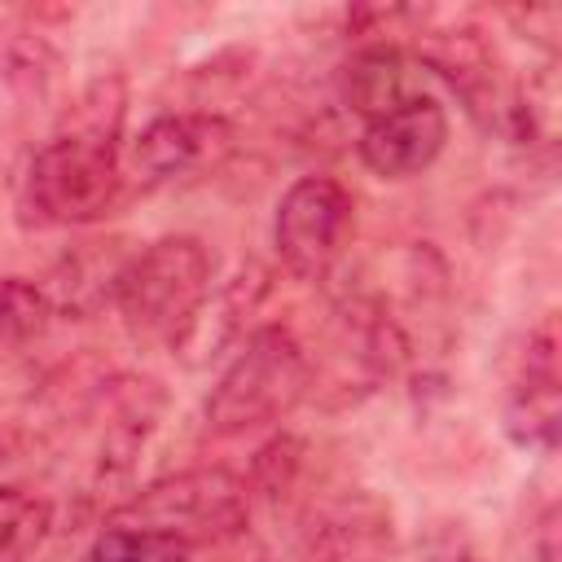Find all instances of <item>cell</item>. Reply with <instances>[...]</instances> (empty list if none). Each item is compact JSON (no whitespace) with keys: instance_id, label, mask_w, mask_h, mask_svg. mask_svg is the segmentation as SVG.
<instances>
[{"instance_id":"3","label":"cell","mask_w":562,"mask_h":562,"mask_svg":"<svg viewBox=\"0 0 562 562\" xmlns=\"http://www.w3.org/2000/svg\"><path fill=\"white\" fill-rule=\"evenodd\" d=\"M312 391V360L285 325H259L246 334L228 369L206 395L211 435H246L255 426L281 422Z\"/></svg>"},{"instance_id":"10","label":"cell","mask_w":562,"mask_h":562,"mask_svg":"<svg viewBox=\"0 0 562 562\" xmlns=\"http://www.w3.org/2000/svg\"><path fill=\"white\" fill-rule=\"evenodd\" d=\"M338 88H342L347 110H356L364 123H369V119H382V114H391V110H400V105L413 101V97H422V88L413 83L408 57H404L395 44L356 48V53L342 61Z\"/></svg>"},{"instance_id":"7","label":"cell","mask_w":562,"mask_h":562,"mask_svg":"<svg viewBox=\"0 0 562 562\" xmlns=\"http://www.w3.org/2000/svg\"><path fill=\"white\" fill-rule=\"evenodd\" d=\"M448 145V110L435 97H413L400 110L360 127V162L382 180H408L426 171Z\"/></svg>"},{"instance_id":"1","label":"cell","mask_w":562,"mask_h":562,"mask_svg":"<svg viewBox=\"0 0 562 562\" xmlns=\"http://www.w3.org/2000/svg\"><path fill=\"white\" fill-rule=\"evenodd\" d=\"M123 83L97 79L79 105H70V123L31 154L22 198L40 224L79 228L110 215L123 193Z\"/></svg>"},{"instance_id":"4","label":"cell","mask_w":562,"mask_h":562,"mask_svg":"<svg viewBox=\"0 0 562 562\" xmlns=\"http://www.w3.org/2000/svg\"><path fill=\"white\" fill-rule=\"evenodd\" d=\"M246 518H250L246 483L228 470H180L171 479L149 483L114 514V522L154 527V531L180 536L193 549L237 536Z\"/></svg>"},{"instance_id":"12","label":"cell","mask_w":562,"mask_h":562,"mask_svg":"<svg viewBox=\"0 0 562 562\" xmlns=\"http://www.w3.org/2000/svg\"><path fill=\"white\" fill-rule=\"evenodd\" d=\"M53 505L18 483L0 487V562H31L48 540Z\"/></svg>"},{"instance_id":"15","label":"cell","mask_w":562,"mask_h":562,"mask_svg":"<svg viewBox=\"0 0 562 562\" xmlns=\"http://www.w3.org/2000/svg\"><path fill=\"white\" fill-rule=\"evenodd\" d=\"M430 562H479L474 553H465V549H448V553H435Z\"/></svg>"},{"instance_id":"5","label":"cell","mask_w":562,"mask_h":562,"mask_svg":"<svg viewBox=\"0 0 562 562\" xmlns=\"http://www.w3.org/2000/svg\"><path fill=\"white\" fill-rule=\"evenodd\" d=\"M351 224L356 202L334 176H299L281 193L272 220V241L285 272H294L299 281H321L342 259Z\"/></svg>"},{"instance_id":"11","label":"cell","mask_w":562,"mask_h":562,"mask_svg":"<svg viewBox=\"0 0 562 562\" xmlns=\"http://www.w3.org/2000/svg\"><path fill=\"white\" fill-rule=\"evenodd\" d=\"M417 61L430 66L439 79H448L470 101V110H483L496 75H492V53L479 31H470V26L426 31V35H417Z\"/></svg>"},{"instance_id":"13","label":"cell","mask_w":562,"mask_h":562,"mask_svg":"<svg viewBox=\"0 0 562 562\" xmlns=\"http://www.w3.org/2000/svg\"><path fill=\"white\" fill-rule=\"evenodd\" d=\"M189 558L193 544H184L180 536L132 522H110L83 553V562H189Z\"/></svg>"},{"instance_id":"14","label":"cell","mask_w":562,"mask_h":562,"mask_svg":"<svg viewBox=\"0 0 562 562\" xmlns=\"http://www.w3.org/2000/svg\"><path fill=\"white\" fill-rule=\"evenodd\" d=\"M53 316V294L26 277L0 272V338L4 342H26L35 338Z\"/></svg>"},{"instance_id":"9","label":"cell","mask_w":562,"mask_h":562,"mask_svg":"<svg viewBox=\"0 0 562 562\" xmlns=\"http://www.w3.org/2000/svg\"><path fill=\"white\" fill-rule=\"evenodd\" d=\"M386 558H391V509L369 492H351L334 501L307 536V562H386Z\"/></svg>"},{"instance_id":"8","label":"cell","mask_w":562,"mask_h":562,"mask_svg":"<svg viewBox=\"0 0 562 562\" xmlns=\"http://www.w3.org/2000/svg\"><path fill=\"white\" fill-rule=\"evenodd\" d=\"M558 408H562V386H558V329L553 316H544L522 351H518V369L509 378V395H505V430L514 443L522 448H540L549 452L558 443Z\"/></svg>"},{"instance_id":"2","label":"cell","mask_w":562,"mask_h":562,"mask_svg":"<svg viewBox=\"0 0 562 562\" xmlns=\"http://www.w3.org/2000/svg\"><path fill=\"white\" fill-rule=\"evenodd\" d=\"M215 259L206 241L171 233L123 259L114 281V307L123 325L145 342H180L211 299Z\"/></svg>"},{"instance_id":"6","label":"cell","mask_w":562,"mask_h":562,"mask_svg":"<svg viewBox=\"0 0 562 562\" xmlns=\"http://www.w3.org/2000/svg\"><path fill=\"white\" fill-rule=\"evenodd\" d=\"M233 149V127L228 119L211 110H180V114H158L154 123L140 127L132 145V167L149 180H180L206 167H220Z\"/></svg>"}]
</instances>
